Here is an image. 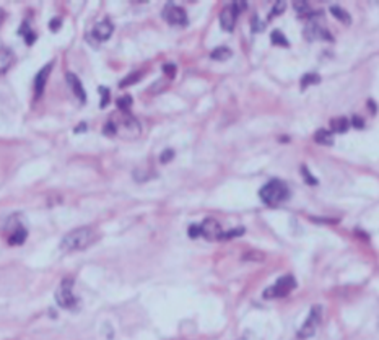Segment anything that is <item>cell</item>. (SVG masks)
Returning <instances> with one entry per match:
<instances>
[{
    "mask_svg": "<svg viewBox=\"0 0 379 340\" xmlns=\"http://www.w3.org/2000/svg\"><path fill=\"white\" fill-rule=\"evenodd\" d=\"M112 31H114L112 23L109 20H103V21H100L98 24H95V28L92 31V36L96 41H106V39L111 38Z\"/></svg>",
    "mask_w": 379,
    "mask_h": 340,
    "instance_id": "cell-10",
    "label": "cell"
},
{
    "mask_svg": "<svg viewBox=\"0 0 379 340\" xmlns=\"http://www.w3.org/2000/svg\"><path fill=\"white\" fill-rule=\"evenodd\" d=\"M130 103H132V98H130V96H124V98H121L119 101H118V104H119V109H121L122 112H127V111H129V107H130Z\"/></svg>",
    "mask_w": 379,
    "mask_h": 340,
    "instance_id": "cell-19",
    "label": "cell"
},
{
    "mask_svg": "<svg viewBox=\"0 0 379 340\" xmlns=\"http://www.w3.org/2000/svg\"><path fill=\"white\" fill-rule=\"evenodd\" d=\"M229 55H231V51H229L228 47H218V49H215V51H212V54H210L212 59H215V61H225Z\"/></svg>",
    "mask_w": 379,
    "mask_h": 340,
    "instance_id": "cell-16",
    "label": "cell"
},
{
    "mask_svg": "<svg viewBox=\"0 0 379 340\" xmlns=\"http://www.w3.org/2000/svg\"><path fill=\"white\" fill-rule=\"evenodd\" d=\"M272 39H274V43H275V44H277V43H278V44H283V46L288 44V43H285L286 39H285L282 35H280V33H274V35H272Z\"/></svg>",
    "mask_w": 379,
    "mask_h": 340,
    "instance_id": "cell-23",
    "label": "cell"
},
{
    "mask_svg": "<svg viewBox=\"0 0 379 340\" xmlns=\"http://www.w3.org/2000/svg\"><path fill=\"white\" fill-rule=\"evenodd\" d=\"M67 83H69V87L72 88L73 95H75V96L80 99V103H85L86 95H85L83 87H81L80 78H78L77 75H73V73H67Z\"/></svg>",
    "mask_w": 379,
    "mask_h": 340,
    "instance_id": "cell-12",
    "label": "cell"
},
{
    "mask_svg": "<svg viewBox=\"0 0 379 340\" xmlns=\"http://www.w3.org/2000/svg\"><path fill=\"white\" fill-rule=\"evenodd\" d=\"M317 81H319V77L317 75H306V77L303 78V81H301V87L306 88L309 83H317Z\"/></svg>",
    "mask_w": 379,
    "mask_h": 340,
    "instance_id": "cell-21",
    "label": "cell"
},
{
    "mask_svg": "<svg viewBox=\"0 0 379 340\" xmlns=\"http://www.w3.org/2000/svg\"><path fill=\"white\" fill-rule=\"evenodd\" d=\"M55 301L64 309L75 311L78 308V298L73 295V280L64 278L55 292Z\"/></svg>",
    "mask_w": 379,
    "mask_h": 340,
    "instance_id": "cell-4",
    "label": "cell"
},
{
    "mask_svg": "<svg viewBox=\"0 0 379 340\" xmlns=\"http://www.w3.org/2000/svg\"><path fill=\"white\" fill-rule=\"evenodd\" d=\"M26 236H28L26 228H23L21 225H16V226L12 230L10 236H8V243L13 244V246H20V244L24 243V239H26Z\"/></svg>",
    "mask_w": 379,
    "mask_h": 340,
    "instance_id": "cell-13",
    "label": "cell"
},
{
    "mask_svg": "<svg viewBox=\"0 0 379 340\" xmlns=\"http://www.w3.org/2000/svg\"><path fill=\"white\" fill-rule=\"evenodd\" d=\"M295 8H296V12H298L300 15H303V13H309V12H311L309 5H308V4H301V2H296V4H295Z\"/></svg>",
    "mask_w": 379,
    "mask_h": 340,
    "instance_id": "cell-22",
    "label": "cell"
},
{
    "mask_svg": "<svg viewBox=\"0 0 379 340\" xmlns=\"http://www.w3.org/2000/svg\"><path fill=\"white\" fill-rule=\"evenodd\" d=\"M296 287V280L291 275H285L282 278H278L272 287H269L266 292H264V298H283L290 292H293Z\"/></svg>",
    "mask_w": 379,
    "mask_h": 340,
    "instance_id": "cell-6",
    "label": "cell"
},
{
    "mask_svg": "<svg viewBox=\"0 0 379 340\" xmlns=\"http://www.w3.org/2000/svg\"><path fill=\"white\" fill-rule=\"evenodd\" d=\"M104 132L108 135H118L122 138H137L142 134V126L127 112H121L119 116H114L109 119L104 127Z\"/></svg>",
    "mask_w": 379,
    "mask_h": 340,
    "instance_id": "cell-1",
    "label": "cell"
},
{
    "mask_svg": "<svg viewBox=\"0 0 379 340\" xmlns=\"http://www.w3.org/2000/svg\"><path fill=\"white\" fill-rule=\"evenodd\" d=\"M348 121L345 119V118H335L332 122H331V129H332V132H347V129H348Z\"/></svg>",
    "mask_w": 379,
    "mask_h": 340,
    "instance_id": "cell-15",
    "label": "cell"
},
{
    "mask_svg": "<svg viewBox=\"0 0 379 340\" xmlns=\"http://www.w3.org/2000/svg\"><path fill=\"white\" fill-rule=\"evenodd\" d=\"M314 140H316V142H319V144H323V145H331V144H332L331 132H327V130H319V132H316Z\"/></svg>",
    "mask_w": 379,
    "mask_h": 340,
    "instance_id": "cell-17",
    "label": "cell"
},
{
    "mask_svg": "<svg viewBox=\"0 0 379 340\" xmlns=\"http://www.w3.org/2000/svg\"><path fill=\"white\" fill-rule=\"evenodd\" d=\"M13 61H15V57L10 49H0V75L12 67Z\"/></svg>",
    "mask_w": 379,
    "mask_h": 340,
    "instance_id": "cell-14",
    "label": "cell"
},
{
    "mask_svg": "<svg viewBox=\"0 0 379 340\" xmlns=\"http://www.w3.org/2000/svg\"><path fill=\"white\" fill-rule=\"evenodd\" d=\"M320 319H323V308H320V306H314V308L311 309L309 316L306 318V321L303 322V326L298 332V338H309L314 335L320 324Z\"/></svg>",
    "mask_w": 379,
    "mask_h": 340,
    "instance_id": "cell-7",
    "label": "cell"
},
{
    "mask_svg": "<svg viewBox=\"0 0 379 340\" xmlns=\"http://www.w3.org/2000/svg\"><path fill=\"white\" fill-rule=\"evenodd\" d=\"M163 18L166 20L172 26H186L187 24V15L184 8H181L174 4H168L163 8Z\"/></svg>",
    "mask_w": 379,
    "mask_h": 340,
    "instance_id": "cell-9",
    "label": "cell"
},
{
    "mask_svg": "<svg viewBox=\"0 0 379 340\" xmlns=\"http://www.w3.org/2000/svg\"><path fill=\"white\" fill-rule=\"evenodd\" d=\"M100 91H101V107H106L108 106V103H109V90L108 88H100Z\"/></svg>",
    "mask_w": 379,
    "mask_h": 340,
    "instance_id": "cell-20",
    "label": "cell"
},
{
    "mask_svg": "<svg viewBox=\"0 0 379 340\" xmlns=\"http://www.w3.org/2000/svg\"><path fill=\"white\" fill-rule=\"evenodd\" d=\"M223 233L225 231L221 230L220 223L213 218H207V220H203L200 225H192L191 228H189V235H191V238L203 236L207 239H221L223 238Z\"/></svg>",
    "mask_w": 379,
    "mask_h": 340,
    "instance_id": "cell-5",
    "label": "cell"
},
{
    "mask_svg": "<svg viewBox=\"0 0 379 340\" xmlns=\"http://www.w3.org/2000/svg\"><path fill=\"white\" fill-rule=\"evenodd\" d=\"M98 241V233L90 226H81L67 233L61 241V249L64 252L83 251Z\"/></svg>",
    "mask_w": 379,
    "mask_h": 340,
    "instance_id": "cell-2",
    "label": "cell"
},
{
    "mask_svg": "<svg viewBox=\"0 0 379 340\" xmlns=\"http://www.w3.org/2000/svg\"><path fill=\"white\" fill-rule=\"evenodd\" d=\"M331 10H332V13L335 15V18H337V20H340V21L347 23V24L350 23V16L347 15V12L342 10V8H339V7H332Z\"/></svg>",
    "mask_w": 379,
    "mask_h": 340,
    "instance_id": "cell-18",
    "label": "cell"
},
{
    "mask_svg": "<svg viewBox=\"0 0 379 340\" xmlns=\"http://www.w3.org/2000/svg\"><path fill=\"white\" fill-rule=\"evenodd\" d=\"M51 70H52V65H51V64H47V65H44V67L38 72L36 81H35V91H36V96H38V98H39L41 95H43L44 87H46V83H47V77H49V73H51Z\"/></svg>",
    "mask_w": 379,
    "mask_h": 340,
    "instance_id": "cell-11",
    "label": "cell"
},
{
    "mask_svg": "<svg viewBox=\"0 0 379 340\" xmlns=\"http://www.w3.org/2000/svg\"><path fill=\"white\" fill-rule=\"evenodd\" d=\"M246 5L244 4H231L225 7L223 10L220 13V23H221V28L226 30V31H233L235 30V24H236V18L240 12L243 10Z\"/></svg>",
    "mask_w": 379,
    "mask_h": 340,
    "instance_id": "cell-8",
    "label": "cell"
},
{
    "mask_svg": "<svg viewBox=\"0 0 379 340\" xmlns=\"http://www.w3.org/2000/svg\"><path fill=\"white\" fill-rule=\"evenodd\" d=\"M259 195H260L262 202L266 205L277 207V205L285 202L286 199L290 197V189H288V186L285 184L283 181L274 179V181L267 182V184L260 189Z\"/></svg>",
    "mask_w": 379,
    "mask_h": 340,
    "instance_id": "cell-3",
    "label": "cell"
}]
</instances>
